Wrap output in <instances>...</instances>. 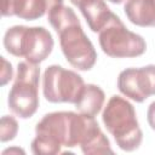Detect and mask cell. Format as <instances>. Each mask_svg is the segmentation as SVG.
Masks as SVG:
<instances>
[{"label": "cell", "mask_w": 155, "mask_h": 155, "mask_svg": "<svg viewBox=\"0 0 155 155\" xmlns=\"http://www.w3.org/2000/svg\"><path fill=\"white\" fill-rule=\"evenodd\" d=\"M18 132V124L13 116L4 115L0 121V139L1 142L12 140Z\"/></svg>", "instance_id": "obj_14"}, {"label": "cell", "mask_w": 155, "mask_h": 155, "mask_svg": "<svg viewBox=\"0 0 155 155\" xmlns=\"http://www.w3.org/2000/svg\"><path fill=\"white\" fill-rule=\"evenodd\" d=\"M47 19H48L50 24L52 25V28L57 31V34H59L61 31H63L64 29H67L71 25L80 24L79 18L75 15V12L70 7L64 6L63 4L52 7L48 11Z\"/></svg>", "instance_id": "obj_13"}, {"label": "cell", "mask_w": 155, "mask_h": 155, "mask_svg": "<svg viewBox=\"0 0 155 155\" xmlns=\"http://www.w3.org/2000/svg\"><path fill=\"white\" fill-rule=\"evenodd\" d=\"M104 97V92L99 86L87 84L82 87V91L75 103V108L79 113L94 117L103 107Z\"/></svg>", "instance_id": "obj_11"}, {"label": "cell", "mask_w": 155, "mask_h": 155, "mask_svg": "<svg viewBox=\"0 0 155 155\" xmlns=\"http://www.w3.org/2000/svg\"><path fill=\"white\" fill-rule=\"evenodd\" d=\"M98 39L103 52L115 58L138 57L147 50L144 39L128 30L115 13L107 25L99 31Z\"/></svg>", "instance_id": "obj_5"}, {"label": "cell", "mask_w": 155, "mask_h": 155, "mask_svg": "<svg viewBox=\"0 0 155 155\" xmlns=\"http://www.w3.org/2000/svg\"><path fill=\"white\" fill-rule=\"evenodd\" d=\"M84 86V80L78 73L61 65H50L44 73L42 92L51 103L75 104Z\"/></svg>", "instance_id": "obj_6"}, {"label": "cell", "mask_w": 155, "mask_h": 155, "mask_svg": "<svg viewBox=\"0 0 155 155\" xmlns=\"http://www.w3.org/2000/svg\"><path fill=\"white\" fill-rule=\"evenodd\" d=\"M110 2H113V4H121L124 0H109Z\"/></svg>", "instance_id": "obj_18"}, {"label": "cell", "mask_w": 155, "mask_h": 155, "mask_svg": "<svg viewBox=\"0 0 155 155\" xmlns=\"http://www.w3.org/2000/svg\"><path fill=\"white\" fill-rule=\"evenodd\" d=\"M117 87L126 97L142 103L155 94V65L122 70L117 78Z\"/></svg>", "instance_id": "obj_8"}, {"label": "cell", "mask_w": 155, "mask_h": 155, "mask_svg": "<svg viewBox=\"0 0 155 155\" xmlns=\"http://www.w3.org/2000/svg\"><path fill=\"white\" fill-rule=\"evenodd\" d=\"M85 128L84 115L73 111L46 114L36 125V137L31 142V151L36 155H54L61 147L80 145Z\"/></svg>", "instance_id": "obj_1"}, {"label": "cell", "mask_w": 155, "mask_h": 155, "mask_svg": "<svg viewBox=\"0 0 155 155\" xmlns=\"http://www.w3.org/2000/svg\"><path fill=\"white\" fill-rule=\"evenodd\" d=\"M78 7L93 33L101 31L114 15L104 0H82Z\"/></svg>", "instance_id": "obj_9"}, {"label": "cell", "mask_w": 155, "mask_h": 155, "mask_svg": "<svg viewBox=\"0 0 155 155\" xmlns=\"http://www.w3.org/2000/svg\"><path fill=\"white\" fill-rule=\"evenodd\" d=\"M58 35L62 52L71 67L79 70H90L94 65L97 61L96 50L80 24L71 25Z\"/></svg>", "instance_id": "obj_7"}, {"label": "cell", "mask_w": 155, "mask_h": 155, "mask_svg": "<svg viewBox=\"0 0 155 155\" xmlns=\"http://www.w3.org/2000/svg\"><path fill=\"white\" fill-rule=\"evenodd\" d=\"M42 0H1L2 16H17L22 19H33L41 7Z\"/></svg>", "instance_id": "obj_12"}, {"label": "cell", "mask_w": 155, "mask_h": 155, "mask_svg": "<svg viewBox=\"0 0 155 155\" xmlns=\"http://www.w3.org/2000/svg\"><path fill=\"white\" fill-rule=\"evenodd\" d=\"M4 46L8 53L16 57H24L28 62L38 64L51 53L53 39L44 27L15 25L6 30Z\"/></svg>", "instance_id": "obj_3"}, {"label": "cell", "mask_w": 155, "mask_h": 155, "mask_svg": "<svg viewBox=\"0 0 155 155\" xmlns=\"http://www.w3.org/2000/svg\"><path fill=\"white\" fill-rule=\"evenodd\" d=\"M82 0H70V2L73 4V5H75V6H79V4L81 2Z\"/></svg>", "instance_id": "obj_17"}, {"label": "cell", "mask_w": 155, "mask_h": 155, "mask_svg": "<svg viewBox=\"0 0 155 155\" xmlns=\"http://www.w3.org/2000/svg\"><path fill=\"white\" fill-rule=\"evenodd\" d=\"M39 78L40 68L30 62H21L17 74L8 92L7 104L10 110L22 119L35 114L39 107Z\"/></svg>", "instance_id": "obj_4"}, {"label": "cell", "mask_w": 155, "mask_h": 155, "mask_svg": "<svg viewBox=\"0 0 155 155\" xmlns=\"http://www.w3.org/2000/svg\"><path fill=\"white\" fill-rule=\"evenodd\" d=\"M1 62L4 64V69H2V80H1V85H5L8 80H11L12 78V67L10 63H7L4 57H1Z\"/></svg>", "instance_id": "obj_15"}, {"label": "cell", "mask_w": 155, "mask_h": 155, "mask_svg": "<svg viewBox=\"0 0 155 155\" xmlns=\"http://www.w3.org/2000/svg\"><path fill=\"white\" fill-rule=\"evenodd\" d=\"M147 117H148V124L149 126L155 131V102H153L147 111Z\"/></svg>", "instance_id": "obj_16"}, {"label": "cell", "mask_w": 155, "mask_h": 155, "mask_svg": "<svg viewBox=\"0 0 155 155\" xmlns=\"http://www.w3.org/2000/svg\"><path fill=\"white\" fill-rule=\"evenodd\" d=\"M124 11L131 23L139 27H155V0H127Z\"/></svg>", "instance_id": "obj_10"}, {"label": "cell", "mask_w": 155, "mask_h": 155, "mask_svg": "<svg viewBox=\"0 0 155 155\" xmlns=\"http://www.w3.org/2000/svg\"><path fill=\"white\" fill-rule=\"evenodd\" d=\"M102 120L116 144L125 151L138 149L143 133L139 128L133 105L120 96H113L103 111Z\"/></svg>", "instance_id": "obj_2"}]
</instances>
